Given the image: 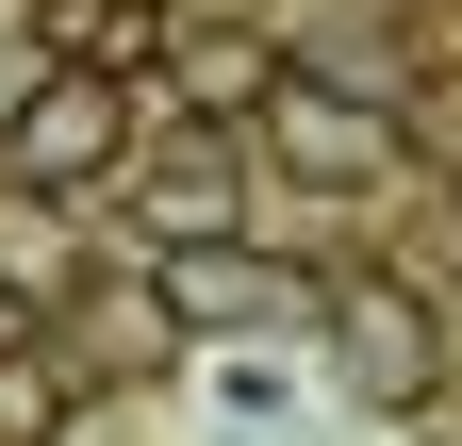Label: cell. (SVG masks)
<instances>
[{"label":"cell","instance_id":"9","mask_svg":"<svg viewBox=\"0 0 462 446\" xmlns=\"http://www.w3.org/2000/svg\"><path fill=\"white\" fill-rule=\"evenodd\" d=\"M17 348H50V298H33V282H0V364H17Z\"/></svg>","mask_w":462,"mask_h":446},{"label":"cell","instance_id":"4","mask_svg":"<svg viewBox=\"0 0 462 446\" xmlns=\"http://www.w3.org/2000/svg\"><path fill=\"white\" fill-rule=\"evenodd\" d=\"M248 199H264V165H248V133H231V116H199V133H165V149L116 165V232H133L149 265L231 248V232H248Z\"/></svg>","mask_w":462,"mask_h":446},{"label":"cell","instance_id":"2","mask_svg":"<svg viewBox=\"0 0 462 446\" xmlns=\"http://www.w3.org/2000/svg\"><path fill=\"white\" fill-rule=\"evenodd\" d=\"M314 348H330V380L364 413H430L446 397V298L413 282V265H346V282L314 298Z\"/></svg>","mask_w":462,"mask_h":446},{"label":"cell","instance_id":"8","mask_svg":"<svg viewBox=\"0 0 462 446\" xmlns=\"http://www.w3.org/2000/svg\"><path fill=\"white\" fill-rule=\"evenodd\" d=\"M396 165H413V182H462V50L396 67Z\"/></svg>","mask_w":462,"mask_h":446},{"label":"cell","instance_id":"3","mask_svg":"<svg viewBox=\"0 0 462 446\" xmlns=\"http://www.w3.org/2000/svg\"><path fill=\"white\" fill-rule=\"evenodd\" d=\"M116 165H133V83H99V67H33L17 99H0V182L17 199H116Z\"/></svg>","mask_w":462,"mask_h":446},{"label":"cell","instance_id":"7","mask_svg":"<svg viewBox=\"0 0 462 446\" xmlns=\"http://www.w3.org/2000/svg\"><path fill=\"white\" fill-rule=\"evenodd\" d=\"M165 83H182L199 116H248V99L281 83V33L264 17H182V33H165Z\"/></svg>","mask_w":462,"mask_h":446},{"label":"cell","instance_id":"6","mask_svg":"<svg viewBox=\"0 0 462 446\" xmlns=\"http://www.w3.org/2000/svg\"><path fill=\"white\" fill-rule=\"evenodd\" d=\"M314 298H330L314 265H281V248H248V232L165 265V314H182V348H248V330H298Z\"/></svg>","mask_w":462,"mask_h":446},{"label":"cell","instance_id":"5","mask_svg":"<svg viewBox=\"0 0 462 446\" xmlns=\"http://www.w3.org/2000/svg\"><path fill=\"white\" fill-rule=\"evenodd\" d=\"M50 364H83V397H99V380H165V364H182L165 265H83V282L50 298Z\"/></svg>","mask_w":462,"mask_h":446},{"label":"cell","instance_id":"1","mask_svg":"<svg viewBox=\"0 0 462 446\" xmlns=\"http://www.w3.org/2000/svg\"><path fill=\"white\" fill-rule=\"evenodd\" d=\"M231 133H248V165L298 182V199H380V182H396V99H346L330 67H298V50H281V83H264Z\"/></svg>","mask_w":462,"mask_h":446}]
</instances>
